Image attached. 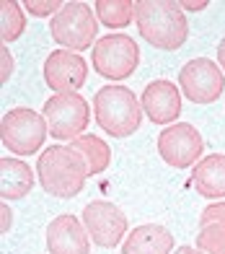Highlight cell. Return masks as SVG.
I'll list each match as a JSON object with an SVG mask.
<instances>
[{"mask_svg":"<svg viewBox=\"0 0 225 254\" xmlns=\"http://www.w3.org/2000/svg\"><path fill=\"white\" fill-rule=\"evenodd\" d=\"M218 63H220V70H225V39L218 44Z\"/></svg>","mask_w":225,"mask_h":254,"instance_id":"484cf974","label":"cell"},{"mask_svg":"<svg viewBox=\"0 0 225 254\" xmlns=\"http://www.w3.org/2000/svg\"><path fill=\"white\" fill-rule=\"evenodd\" d=\"M49 135V127L44 114L34 112L29 107H16L3 114L0 122V140L16 156H31L44 145Z\"/></svg>","mask_w":225,"mask_h":254,"instance_id":"277c9868","label":"cell"},{"mask_svg":"<svg viewBox=\"0 0 225 254\" xmlns=\"http://www.w3.org/2000/svg\"><path fill=\"white\" fill-rule=\"evenodd\" d=\"M197 249L205 254H225V226L223 223L202 226L197 234Z\"/></svg>","mask_w":225,"mask_h":254,"instance_id":"ffe728a7","label":"cell"},{"mask_svg":"<svg viewBox=\"0 0 225 254\" xmlns=\"http://www.w3.org/2000/svg\"><path fill=\"white\" fill-rule=\"evenodd\" d=\"M197 192L207 200L225 197V153H210L192 171Z\"/></svg>","mask_w":225,"mask_h":254,"instance_id":"9a60e30c","label":"cell"},{"mask_svg":"<svg viewBox=\"0 0 225 254\" xmlns=\"http://www.w3.org/2000/svg\"><path fill=\"white\" fill-rule=\"evenodd\" d=\"M210 223H223L225 226V202H212L207 205L199 215V228L202 226H210Z\"/></svg>","mask_w":225,"mask_h":254,"instance_id":"7402d4cb","label":"cell"},{"mask_svg":"<svg viewBox=\"0 0 225 254\" xmlns=\"http://www.w3.org/2000/svg\"><path fill=\"white\" fill-rule=\"evenodd\" d=\"M135 21L140 37L155 50L176 52L189 39V24L179 3L171 0H140L135 3Z\"/></svg>","mask_w":225,"mask_h":254,"instance_id":"6da1fadb","label":"cell"},{"mask_svg":"<svg viewBox=\"0 0 225 254\" xmlns=\"http://www.w3.org/2000/svg\"><path fill=\"white\" fill-rule=\"evenodd\" d=\"M174 234L161 223H145L130 231L122 244V254H171Z\"/></svg>","mask_w":225,"mask_h":254,"instance_id":"5bb4252c","label":"cell"},{"mask_svg":"<svg viewBox=\"0 0 225 254\" xmlns=\"http://www.w3.org/2000/svg\"><path fill=\"white\" fill-rule=\"evenodd\" d=\"M52 39L70 52L88 50L98 34V18L86 3H65L49 24Z\"/></svg>","mask_w":225,"mask_h":254,"instance_id":"8992f818","label":"cell"},{"mask_svg":"<svg viewBox=\"0 0 225 254\" xmlns=\"http://www.w3.org/2000/svg\"><path fill=\"white\" fill-rule=\"evenodd\" d=\"M44 239L49 254H88V231L75 215H57Z\"/></svg>","mask_w":225,"mask_h":254,"instance_id":"4fadbf2b","label":"cell"},{"mask_svg":"<svg viewBox=\"0 0 225 254\" xmlns=\"http://www.w3.org/2000/svg\"><path fill=\"white\" fill-rule=\"evenodd\" d=\"M93 112L101 130L111 137H127L137 132L142 122V107L137 96L125 86H104L93 96Z\"/></svg>","mask_w":225,"mask_h":254,"instance_id":"3957f363","label":"cell"},{"mask_svg":"<svg viewBox=\"0 0 225 254\" xmlns=\"http://www.w3.org/2000/svg\"><path fill=\"white\" fill-rule=\"evenodd\" d=\"M37 174L47 194L70 200L86 187L88 166L73 145H49L44 153H39Z\"/></svg>","mask_w":225,"mask_h":254,"instance_id":"7a4b0ae2","label":"cell"},{"mask_svg":"<svg viewBox=\"0 0 225 254\" xmlns=\"http://www.w3.org/2000/svg\"><path fill=\"white\" fill-rule=\"evenodd\" d=\"M88 78V65L78 52L52 50L44 60V80L54 94H78Z\"/></svg>","mask_w":225,"mask_h":254,"instance_id":"8fae6325","label":"cell"},{"mask_svg":"<svg viewBox=\"0 0 225 254\" xmlns=\"http://www.w3.org/2000/svg\"><path fill=\"white\" fill-rule=\"evenodd\" d=\"M73 148L83 156L86 166H88V177L101 174V171L109 169V164H111V148L106 145L104 137H98V135L86 132V135H81V137H75Z\"/></svg>","mask_w":225,"mask_h":254,"instance_id":"e0dca14e","label":"cell"},{"mask_svg":"<svg viewBox=\"0 0 225 254\" xmlns=\"http://www.w3.org/2000/svg\"><path fill=\"white\" fill-rule=\"evenodd\" d=\"M210 3L207 0H202V3H192V0H184V3H179V8H186V10H192V13H197V10H205Z\"/></svg>","mask_w":225,"mask_h":254,"instance_id":"d4e9b609","label":"cell"},{"mask_svg":"<svg viewBox=\"0 0 225 254\" xmlns=\"http://www.w3.org/2000/svg\"><path fill=\"white\" fill-rule=\"evenodd\" d=\"M174 254H205V252H199V249H192V247H179Z\"/></svg>","mask_w":225,"mask_h":254,"instance_id":"4316f807","label":"cell"},{"mask_svg":"<svg viewBox=\"0 0 225 254\" xmlns=\"http://www.w3.org/2000/svg\"><path fill=\"white\" fill-rule=\"evenodd\" d=\"M140 107L155 125H171L181 114V94L171 80H150L140 96Z\"/></svg>","mask_w":225,"mask_h":254,"instance_id":"7c38bea8","label":"cell"},{"mask_svg":"<svg viewBox=\"0 0 225 254\" xmlns=\"http://www.w3.org/2000/svg\"><path fill=\"white\" fill-rule=\"evenodd\" d=\"M179 86L194 104H212L218 101L225 88V75L220 65H215L210 57H194L179 70Z\"/></svg>","mask_w":225,"mask_h":254,"instance_id":"ba28073f","label":"cell"},{"mask_svg":"<svg viewBox=\"0 0 225 254\" xmlns=\"http://www.w3.org/2000/svg\"><path fill=\"white\" fill-rule=\"evenodd\" d=\"M83 226L93 244L111 249L127 236V215L109 200H93L83 207Z\"/></svg>","mask_w":225,"mask_h":254,"instance_id":"30bf717a","label":"cell"},{"mask_svg":"<svg viewBox=\"0 0 225 254\" xmlns=\"http://www.w3.org/2000/svg\"><path fill=\"white\" fill-rule=\"evenodd\" d=\"M34 187V171L26 161L21 158H5L0 161V194L3 200H21L26 197Z\"/></svg>","mask_w":225,"mask_h":254,"instance_id":"2e32d148","label":"cell"},{"mask_svg":"<svg viewBox=\"0 0 225 254\" xmlns=\"http://www.w3.org/2000/svg\"><path fill=\"white\" fill-rule=\"evenodd\" d=\"M62 5L65 3H57V0H26L24 3V8H26V13H31V16H39V18H44V16H57L60 10H62Z\"/></svg>","mask_w":225,"mask_h":254,"instance_id":"44dd1931","label":"cell"},{"mask_svg":"<svg viewBox=\"0 0 225 254\" xmlns=\"http://www.w3.org/2000/svg\"><path fill=\"white\" fill-rule=\"evenodd\" d=\"M96 18L109 29H125L135 18V3L130 0H98L93 3Z\"/></svg>","mask_w":225,"mask_h":254,"instance_id":"ac0fdd59","label":"cell"},{"mask_svg":"<svg viewBox=\"0 0 225 254\" xmlns=\"http://www.w3.org/2000/svg\"><path fill=\"white\" fill-rule=\"evenodd\" d=\"M0 16H3V44L16 42L21 34L26 31V16H24V5L16 3V0H3L0 3Z\"/></svg>","mask_w":225,"mask_h":254,"instance_id":"d6986e66","label":"cell"},{"mask_svg":"<svg viewBox=\"0 0 225 254\" xmlns=\"http://www.w3.org/2000/svg\"><path fill=\"white\" fill-rule=\"evenodd\" d=\"M0 215H3V221H0V231H3V236H5V231L10 228V207L5 205V200H3V205H0Z\"/></svg>","mask_w":225,"mask_h":254,"instance_id":"cb8c5ba5","label":"cell"},{"mask_svg":"<svg viewBox=\"0 0 225 254\" xmlns=\"http://www.w3.org/2000/svg\"><path fill=\"white\" fill-rule=\"evenodd\" d=\"M0 63H3V70H0V83H8L10 75H13V57H10V50L3 44V50H0Z\"/></svg>","mask_w":225,"mask_h":254,"instance_id":"603a6c76","label":"cell"},{"mask_svg":"<svg viewBox=\"0 0 225 254\" xmlns=\"http://www.w3.org/2000/svg\"><path fill=\"white\" fill-rule=\"evenodd\" d=\"M44 120L54 140H75L88 130V101L81 94H54L44 101Z\"/></svg>","mask_w":225,"mask_h":254,"instance_id":"52a82bcc","label":"cell"},{"mask_svg":"<svg viewBox=\"0 0 225 254\" xmlns=\"http://www.w3.org/2000/svg\"><path fill=\"white\" fill-rule=\"evenodd\" d=\"M202 151H205V140L197 127L189 122H176L158 135V153L174 169H189L197 164Z\"/></svg>","mask_w":225,"mask_h":254,"instance_id":"9c48e42d","label":"cell"},{"mask_svg":"<svg viewBox=\"0 0 225 254\" xmlns=\"http://www.w3.org/2000/svg\"><path fill=\"white\" fill-rule=\"evenodd\" d=\"M91 63L101 78L125 80L137 70V63H140L137 42L127 37V34H106L93 44Z\"/></svg>","mask_w":225,"mask_h":254,"instance_id":"5b68a950","label":"cell"}]
</instances>
